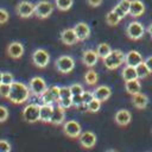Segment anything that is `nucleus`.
Instances as JSON below:
<instances>
[{"label": "nucleus", "instance_id": "f257e3e1", "mask_svg": "<svg viewBox=\"0 0 152 152\" xmlns=\"http://www.w3.org/2000/svg\"><path fill=\"white\" fill-rule=\"evenodd\" d=\"M31 95V90L28 88V86L21 83V82H17L14 81L11 84V90H10V95H8V100L15 104H20L24 103L28 100Z\"/></svg>", "mask_w": 152, "mask_h": 152}, {"label": "nucleus", "instance_id": "f03ea898", "mask_svg": "<svg viewBox=\"0 0 152 152\" xmlns=\"http://www.w3.org/2000/svg\"><path fill=\"white\" fill-rule=\"evenodd\" d=\"M125 57L126 55L121 50H112V52L106 58H103V64L107 69L115 70L125 63Z\"/></svg>", "mask_w": 152, "mask_h": 152}, {"label": "nucleus", "instance_id": "7ed1b4c3", "mask_svg": "<svg viewBox=\"0 0 152 152\" xmlns=\"http://www.w3.org/2000/svg\"><path fill=\"white\" fill-rule=\"evenodd\" d=\"M53 6L50 1L40 0L34 5V15L39 19H46L52 14Z\"/></svg>", "mask_w": 152, "mask_h": 152}, {"label": "nucleus", "instance_id": "20e7f679", "mask_svg": "<svg viewBox=\"0 0 152 152\" xmlns=\"http://www.w3.org/2000/svg\"><path fill=\"white\" fill-rule=\"evenodd\" d=\"M55 66L56 69L62 72V74H69L74 68H75V61L72 57L68 56V55H63L61 57H58L55 62Z\"/></svg>", "mask_w": 152, "mask_h": 152}, {"label": "nucleus", "instance_id": "39448f33", "mask_svg": "<svg viewBox=\"0 0 152 152\" xmlns=\"http://www.w3.org/2000/svg\"><path fill=\"white\" fill-rule=\"evenodd\" d=\"M39 112H40V106L39 104H37V103H28L27 106L24 107V110H23L24 120L30 122V124L39 121Z\"/></svg>", "mask_w": 152, "mask_h": 152}, {"label": "nucleus", "instance_id": "423d86ee", "mask_svg": "<svg viewBox=\"0 0 152 152\" xmlns=\"http://www.w3.org/2000/svg\"><path fill=\"white\" fill-rule=\"evenodd\" d=\"M40 97V102L45 104H53L59 100V87L58 86H51L49 87L44 94Z\"/></svg>", "mask_w": 152, "mask_h": 152}, {"label": "nucleus", "instance_id": "0eeeda50", "mask_svg": "<svg viewBox=\"0 0 152 152\" xmlns=\"http://www.w3.org/2000/svg\"><path fill=\"white\" fill-rule=\"evenodd\" d=\"M126 33H127L128 38H131L132 40H138V39L142 38V36L145 33V27L139 21H132L128 24V26L126 28Z\"/></svg>", "mask_w": 152, "mask_h": 152}, {"label": "nucleus", "instance_id": "6e6552de", "mask_svg": "<svg viewBox=\"0 0 152 152\" xmlns=\"http://www.w3.org/2000/svg\"><path fill=\"white\" fill-rule=\"evenodd\" d=\"M28 88H30L32 95L42 96V95L44 94V91L48 89V86H46L45 81H44L42 77L36 76V77H32V78L30 80Z\"/></svg>", "mask_w": 152, "mask_h": 152}, {"label": "nucleus", "instance_id": "1a4fd4ad", "mask_svg": "<svg viewBox=\"0 0 152 152\" xmlns=\"http://www.w3.org/2000/svg\"><path fill=\"white\" fill-rule=\"evenodd\" d=\"M33 64L38 68H45L50 62V55L44 49H37L32 55Z\"/></svg>", "mask_w": 152, "mask_h": 152}, {"label": "nucleus", "instance_id": "9d476101", "mask_svg": "<svg viewBox=\"0 0 152 152\" xmlns=\"http://www.w3.org/2000/svg\"><path fill=\"white\" fill-rule=\"evenodd\" d=\"M63 133L69 138H78L81 135V125L75 120H68L63 124Z\"/></svg>", "mask_w": 152, "mask_h": 152}, {"label": "nucleus", "instance_id": "9b49d317", "mask_svg": "<svg viewBox=\"0 0 152 152\" xmlns=\"http://www.w3.org/2000/svg\"><path fill=\"white\" fill-rule=\"evenodd\" d=\"M15 12L20 18H30L34 14V5L30 1H20L15 7Z\"/></svg>", "mask_w": 152, "mask_h": 152}, {"label": "nucleus", "instance_id": "f8f14e48", "mask_svg": "<svg viewBox=\"0 0 152 152\" xmlns=\"http://www.w3.org/2000/svg\"><path fill=\"white\" fill-rule=\"evenodd\" d=\"M78 138H80L81 145L84 148H91L96 144V135L90 131H86V132L81 133V135Z\"/></svg>", "mask_w": 152, "mask_h": 152}, {"label": "nucleus", "instance_id": "ddd939ff", "mask_svg": "<svg viewBox=\"0 0 152 152\" xmlns=\"http://www.w3.org/2000/svg\"><path fill=\"white\" fill-rule=\"evenodd\" d=\"M144 62V58L141 56L140 52H138L137 50H131L126 57H125V64L126 65H131V66H138L140 63Z\"/></svg>", "mask_w": 152, "mask_h": 152}, {"label": "nucleus", "instance_id": "4468645a", "mask_svg": "<svg viewBox=\"0 0 152 152\" xmlns=\"http://www.w3.org/2000/svg\"><path fill=\"white\" fill-rule=\"evenodd\" d=\"M7 53L11 58L18 59L24 55V46L19 42H13L7 46Z\"/></svg>", "mask_w": 152, "mask_h": 152}, {"label": "nucleus", "instance_id": "2eb2a0df", "mask_svg": "<svg viewBox=\"0 0 152 152\" xmlns=\"http://www.w3.org/2000/svg\"><path fill=\"white\" fill-rule=\"evenodd\" d=\"M74 31H75V33L77 36V39L80 42L88 39V37L90 36V27L86 23H78V24H76L75 27H74Z\"/></svg>", "mask_w": 152, "mask_h": 152}, {"label": "nucleus", "instance_id": "dca6fc26", "mask_svg": "<svg viewBox=\"0 0 152 152\" xmlns=\"http://www.w3.org/2000/svg\"><path fill=\"white\" fill-rule=\"evenodd\" d=\"M53 108H55L53 104L42 103L40 104V112H39V120L42 122H45V124L51 122V116H52V113H53Z\"/></svg>", "mask_w": 152, "mask_h": 152}, {"label": "nucleus", "instance_id": "f3484780", "mask_svg": "<svg viewBox=\"0 0 152 152\" xmlns=\"http://www.w3.org/2000/svg\"><path fill=\"white\" fill-rule=\"evenodd\" d=\"M64 120H65V109L62 108L59 104L55 106L53 113H52V116H51V122H50V124L58 126V125H62V124L64 122Z\"/></svg>", "mask_w": 152, "mask_h": 152}, {"label": "nucleus", "instance_id": "a211bd4d", "mask_svg": "<svg viewBox=\"0 0 152 152\" xmlns=\"http://www.w3.org/2000/svg\"><path fill=\"white\" fill-rule=\"evenodd\" d=\"M145 12V5L142 1L140 0H132L131 1V6H129V11H128V14L137 18V17H140Z\"/></svg>", "mask_w": 152, "mask_h": 152}, {"label": "nucleus", "instance_id": "6ab92c4d", "mask_svg": "<svg viewBox=\"0 0 152 152\" xmlns=\"http://www.w3.org/2000/svg\"><path fill=\"white\" fill-rule=\"evenodd\" d=\"M61 40L65 45H74L75 43L78 42L77 36H76L74 28H65V30H63L62 33H61Z\"/></svg>", "mask_w": 152, "mask_h": 152}, {"label": "nucleus", "instance_id": "aec40b11", "mask_svg": "<svg viewBox=\"0 0 152 152\" xmlns=\"http://www.w3.org/2000/svg\"><path fill=\"white\" fill-rule=\"evenodd\" d=\"M82 61L87 66H89V68L94 66L99 61V55H97L96 50H86L83 52Z\"/></svg>", "mask_w": 152, "mask_h": 152}, {"label": "nucleus", "instance_id": "412c9836", "mask_svg": "<svg viewBox=\"0 0 152 152\" xmlns=\"http://www.w3.org/2000/svg\"><path fill=\"white\" fill-rule=\"evenodd\" d=\"M93 94H94V97L96 100H100L102 102V101H106V100L109 99V96L112 94V90L108 86H99L94 89Z\"/></svg>", "mask_w": 152, "mask_h": 152}, {"label": "nucleus", "instance_id": "4be33fe9", "mask_svg": "<svg viewBox=\"0 0 152 152\" xmlns=\"http://www.w3.org/2000/svg\"><path fill=\"white\" fill-rule=\"evenodd\" d=\"M115 122L119 125V126H127L129 122H131V119H132V115L128 110L126 109H120L115 113Z\"/></svg>", "mask_w": 152, "mask_h": 152}, {"label": "nucleus", "instance_id": "5701e85b", "mask_svg": "<svg viewBox=\"0 0 152 152\" xmlns=\"http://www.w3.org/2000/svg\"><path fill=\"white\" fill-rule=\"evenodd\" d=\"M125 88H126V91H127L128 94H131V95H135V94L140 93L141 84H140L139 78L131 80V81H126V82H125Z\"/></svg>", "mask_w": 152, "mask_h": 152}, {"label": "nucleus", "instance_id": "b1692460", "mask_svg": "<svg viewBox=\"0 0 152 152\" xmlns=\"http://www.w3.org/2000/svg\"><path fill=\"white\" fill-rule=\"evenodd\" d=\"M132 103H133V106H134L135 108L142 109V108H145V107L147 106L148 99H147V96H146L145 94L138 93V94L133 95V97H132Z\"/></svg>", "mask_w": 152, "mask_h": 152}, {"label": "nucleus", "instance_id": "393cba45", "mask_svg": "<svg viewBox=\"0 0 152 152\" xmlns=\"http://www.w3.org/2000/svg\"><path fill=\"white\" fill-rule=\"evenodd\" d=\"M121 76L122 78L126 81H131V80H135L138 78V74H137V68L135 66H131V65H125V68L121 71Z\"/></svg>", "mask_w": 152, "mask_h": 152}, {"label": "nucleus", "instance_id": "a878e982", "mask_svg": "<svg viewBox=\"0 0 152 152\" xmlns=\"http://www.w3.org/2000/svg\"><path fill=\"white\" fill-rule=\"evenodd\" d=\"M96 52H97V55H99V58H106L110 52H112V49H110V46L107 44V43H101V44H99L97 45V48H96Z\"/></svg>", "mask_w": 152, "mask_h": 152}, {"label": "nucleus", "instance_id": "bb28decb", "mask_svg": "<svg viewBox=\"0 0 152 152\" xmlns=\"http://www.w3.org/2000/svg\"><path fill=\"white\" fill-rule=\"evenodd\" d=\"M84 81H86V83L87 84H89V86H94V84H96V82H97V74H96V71H94V70H88L86 74H84Z\"/></svg>", "mask_w": 152, "mask_h": 152}, {"label": "nucleus", "instance_id": "cd10ccee", "mask_svg": "<svg viewBox=\"0 0 152 152\" xmlns=\"http://www.w3.org/2000/svg\"><path fill=\"white\" fill-rule=\"evenodd\" d=\"M74 0H55V5L59 11H69Z\"/></svg>", "mask_w": 152, "mask_h": 152}, {"label": "nucleus", "instance_id": "c85d7f7f", "mask_svg": "<svg viewBox=\"0 0 152 152\" xmlns=\"http://www.w3.org/2000/svg\"><path fill=\"white\" fill-rule=\"evenodd\" d=\"M137 68V74H138V78H146L150 74H151V71L148 70V68L146 66V64L142 62V63H140L138 66H135Z\"/></svg>", "mask_w": 152, "mask_h": 152}, {"label": "nucleus", "instance_id": "c756f323", "mask_svg": "<svg viewBox=\"0 0 152 152\" xmlns=\"http://www.w3.org/2000/svg\"><path fill=\"white\" fill-rule=\"evenodd\" d=\"M101 108V101L100 100H96L95 97L87 104V110L90 112V113H96L99 112Z\"/></svg>", "mask_w": 152, "mask_h": 152}, {"label": "nucleus", "instance_id": "7c9ffc66", "mask_svg": "<svg viewBox=\"0 0 152 152\" xmlns=\"http://www.w3.org/2000/svg\"><path fill=\"white\" fill-rule=\"evenodd\" d=\"M120 20H121V19H120L113 11H110V12L107 14V17H106V21H107V24H109L110 26H115V25H118Z\"/></svg>", "mask_w": 152, "mask_h": 152}, {"label": "nucleus", "instance_id": "2f4dec72", "mask_svg": "<svg viewBox=\"0 0 152 152\" xmlns=\"http://www.w3.org/2000/svg\"><path fill=\"white\" fill-rule=\"evenodd\" d=\"M71 100H72V106L74 107H76V108H86L84 107V103H83L82 94L81 95H72L71 96Z\"/></svg>", "mask_w": 152, "mask_h": 152}, {"label": "nucleus", "instance_id": "473e14b6", "mask_svg": "<svg viewBox=\"0 0 152 152\" xmlns=\"http://www.w3.org/2000/svg\"><path fill=\"white\" fill-rule=\"evenodd\" d=\"M71 96L70 87H59V99H70Z\"/></svg>", "mask_w": 152, "mask_h": 152}, {"label": "nucleus", "instance_id": "72a5a7b5", "mask_svg": "<svg viewBox=\"0 0 152 152\" xmlns=\"http://www.w3.org/2000/svg\"><path fill=\"white\" fill-rule=\"evenodd\" d=\"M70 90H71V94L72 95H81L83 94L84 89H83V86L80 84V83H74L70 86Z\"/></svg>", "mask_w": 152, "mask_h": 152}, {"label": "nucleus", "instance_id": "f704fd0d", "mask_svg": "<svg viewBox=\"0 0 152 152\" xmlns=\"http://www.w3.org/2000/svg\"><path fill=\"white\" fill-rule=\"evenodd\" d=\"M57 104H59L64 109H69L72 107V100H71V97L70 99H59L57 101Z\"/></svg>", "mask_w": 152, "mask_h": 152}, {"label": "nucleus", "instance_id": "c9c22d12", "mask_svg": "<svg viewBox=\"0 0 152 152\" xmlns=\"http://www.w3.org/2000/svg\"><path fill=\"white\" fill-rule=\"evenodd\" d=\"M82 97H83V103H84V107L87 109V104L94 99V94L93 91H88V90H84L83 94H82Z\"/></svg>", "mask_w": 152, "mask_h": 152}, {"label": "nucleus", "instance_id": "e433bc0d", "mask_svg": "<svg viewBox=\"0 0 152 152\" xmlns=\"http://www.w3.org/2000/svg\"><path fill=\"white\" fill-rule=\"evenodd\" d=\"M10 90H11V86L10 84H5V83L0 84V96L1 97H8Z\"/></svg>", "mask_w": 152, "mask_h": 152}, {"label": "nucleus", "instance_id": "4c0bfd02", "mask_svg": "<svg viewBox=\"0 0 152 152\" xmlns=\"http://www.w3.org/2000/svg\"><path fill=\"white\" fill-rule=\"evenodd\" d=\"M13 82H14V77L11 72H2V83L11 86Z\"/></svg>", "mask_w": 152, "mask_h": 152}, {"label": "nucleus", "instance_id": "58836bf2", "mask_svg": "<svg viewBox=\"0 0 152 152\" xmlns=\"http://www.w3.org/2000/svg\"><path fill=\"white\" fill-rule=\"evenodd\" d=\"M112 11H113V12H114V13H115V14H116V15H118L120 19H124V18L127 15V13H126V12H125V11H124V10H122V8H121L119 5L114 6V8H113Z\"/></svg>", "mask_w": 152, "mask_h": 152}, {"label": "nucleus", "instance_id": "ea45409f", "mask_svg": "<svg viewBox=\"0 0 152 152\" xmlns=\"http://www.w3.org/2000/svg\"><path fill=\"white\" fill-rule=\"evenodd\" d=\"M0 152H11V144L7 140H0Z\"/></svg>", "mask_w": 152, "mask_h": 152}, {"label": "nucleus", "instance_id": "a19ab883", "mask_svg": "<svg viewBox=\"0 0 152 152\" xmlns=\"http://www.w3.org/2000/svg\"><path fill=\"white\" fill-rule=\"evenodd\" d=\"M8 119V109L5 106H0V122H4Z\"/></svg>", "mask_w": 152, "mask_h": 152}, {"label": "nucleus", "instance_id": "79ce46f5", "mask_svg": "<svg viewBox=\"0 0 152 152\" xmlns=\"http://www.w3.org/2000/svg\"><path fill=\"white\" fill-rule=\"evenodd\" d=\"M127 14H128V11H129V6H131V0H120L119 4H118Z\"/></svg>", "mask_w": 152, "mask_h": 152}, {"label": "nucleus", "instance_id": "37998d69", "mask_svg": "<svg viewBox=\"0 0 152 152\" xmlns=\"http://www.w3.org/2000/svg\"><path fill=\"white\" fill-rule=\"evenodd\" d=\"M10 18V14L4 8H0V24H5Z\"/></svg>", "mask_w": 152, "mask_h": 152}, {"label": "nucleus", "instance_id": "c03bdc74", "mask_svg": "<svg viewBox=\"0 0 152 152\" xmlns=\"http://www.w3.org/2000/svg\"><path fill=\"white\" fill-rule=\"evenodd\" d=\"M144 63L146 64V66L148 68V70H150V71H151V74H152V56L147 57V58L144 61Z\"/></svg>", "mask_w": 152, "mask_h": 152}, {"label": "nucleus", "instance_id": "a18cd8bd", "mask_svg": "<svg viewBox=\"0 0 152 152\" xmlns=\"http://www.w3.org/2000/svg\"><path fill=\"white\" fill-rule=\"evenodd\" d=\"M88 1V4L90 5V6H93V7H97L99 5H101V2H102V0H87Z\"/></svg>", "mask_w": 152, "mask_h": 152}, {"label": "nucleus", "instance_id": "49530a36", "mask_svg": "<svg viewBox=\"0 0 152 152\" xmlns=\"http://www.w3.org/2000/svg\"><path fill=\"white\" fill-rule=\"evenodd\" d=\"M147 32H148V34L152 37V23H151V24H150V26L147 27Z\"/></svg>", "mask_w": 152, "mask_h": 152}, {"label": "nucleus", "instance_id": "de8ad7c7", "mask_svg": "<svg viewBox=\"0 0 152 152\" xmlns=\"http://www.w3.org/2000/svg\"><path fill=\"white\" fill-rule=\"evenodd\" d=\"M2 83V72L0 71V84Z\"/></svg>", "mask_w": 152, "mask_h": 152}, {"label": "nucleus", "instance_id": "09e8293b", "mask_svg": "<svg viewBox=\"0 0 152 152\" xmlns=\"http://www.w3.org/2000/svg\"><path fill=\"white\" fill-rule=\"evenodd\" d=\"M106 152H118V151H115V150H108V151H106Z\"/></svg>", "mask_w": 152, "mask_h": 152}]
</instances>
